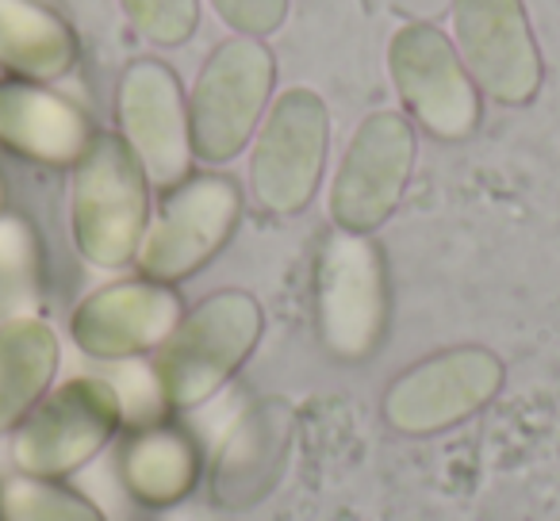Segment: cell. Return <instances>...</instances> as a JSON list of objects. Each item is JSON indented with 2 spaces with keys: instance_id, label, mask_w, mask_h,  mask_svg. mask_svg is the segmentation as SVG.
I'll return each mask as SVG.
<instances>
[{
  "instance_id": "obj_3",
  "label": "cell",
  "mask_w": 560,
  "mask_h": 521,
  "mask_svg": "<svg viewBox=\"0 0 560 521\" xmlns=\"http://www.w3.org/2000/svg\"><path fill=\"white\" fill-rule=\"evenodd\" d=\"M315 330L342 365H361L381 350L392 319L388 261L373 234L330 230L315 257Z\"/></svg>"
},
{
  "instance_id": "obj_1",
  "label": "cell",
  "mask_w": 560,
  "mask_h": 521,
  "mask_svg": "<svg viewBox=\"0 0 560 521\" xmlns=\"http://www.w3.org/2000/svg\"><path fill=\"white\" fill-rule=\"evenodd\" d=\"M150 192L154 185L131 146L116 131H96L70 177V234L81 261L104 273L135 265L154 215Z\"/></svg>"
},
{
  "instance_id": "obj_4",
  "label": "cell",
  "mask_w": 560,
  "mask_h": 521,
  "mask_svg": "<svg viewBox=\"0 0 560 521\" xmlns=\"http://www.w3.org/2000/svg\"><path fill=\"white\" fill-rule=\"evenodd\" d=\"M277 58L265 39L231 35L208 55L188 93L192 154L203 165H226L249 146L272 104Z\"/></svg>"
},
{
  "instance_id": "obj_22",
  "label": "cell",
  "mask_w": 560,
  "mask_h": 521,
  "mask_svg": "<svg viewBox=\"0 0 560 521\" xmlns=\"http://www.w3.org/2000/svg\"><path fill=\"white\" fill-rule=\"evenodd\" d=\"M135 35L154 47H180L200 27V0H116Z\"/></svg>"
},
{
  "instance_id": "obj_8",
  "label": "cell",
  "mask_w": 560,
  "mask_h": 521,
  "mask_svg": "<svg viewBox=\"0 0 560 521\" xmlns=\"http://www.w3.org/2000/svg\"><path fill=\"white\" fill-rule=\"evenodd\" d=\"M242 218V188L223 173H192L170 188L162 208L150 215L142 234L135 269L158 284H173L196 276L211 265L219 249L234 238Z\"/></svg>"
},
{
  "instance_id": "obj_5",
  "label": "cell",
  "mask_w": 560,
  "mask_h": 521,
  "mask_svg": "<svg viewBox=\"0 0 560 521\" xmlns=\"http://www.w3.org/2000/svg\"><path fill=\"white\" fill-rule=\"evenodd\" d=\"M330 157V111L315 88L272 96L249 139V196L265 215L292 218L315 200Z\"/></svg>"
},
{
  "instance_id": "obj_6",
  "label": "cell",
  "mask_w": 560,
  "mask_h": 521,
  "mask_svg": "<svg viewBox=\"0 0 560 521\" xmlns=\"http://www.w3.org/2000/svg\"><path fill=\"white\" fill-rule=\"evenodd\" d=\"M124 429L108 376H70L12 429V464L35 479H70Z\"/></svg>"
},
{
  "instance_id": "obj_7",
  "label": "cell",
  "mask_w": 560,
  "mask_h": 521,
  "mask_svg": "<svg viewBox=\"0 0 560 521\" xmlns=\"http://www.w3.org/2000/svg\"><path fill=\"white\" fill-rule=\"evenodd\" d=\"M506 365L488 345H450L415 360L384 388L381 414L404 437H434L499 399Z\"/></svg>"
},
{
  "instance_id": "obj_10",
  "label": "cell",
  "mask_w": 560,
  "mask_h": 521,
  "mask_svg": "<svg viewBox=\"0 0 560 521\" xmlns=\"http://www.w3.org/2000/svg\"><path fill=\"white\" fill-rule=\"evenodd\" d=\"M388 78L415 127L460 142L480 127L483 96L438 24H399L388 39Z\"/></svg>"
},
{
  "instance_id": "obj_12",
  "label": "cell",
  "mask_w": 560,
  "mask_h": 521,
  "mask_svg": "<svg viewBox=\"0 0 560 521\" xmlns=\"http://www.w3.org/2000/svg\"><path fill=\"white\" fill-rule=\"evenodd\" d=\"M119 139L139 157L147 180L170 192L192 177V131H188V96L180 78L158 58H135L116 85Z\"/></svg>"
},
{
  "instance_id": "obj_23",
  "label": "cell",
  "mask_w": 560,
  "mask_h": 521,
  "mask_svg": "<svg viewBox=\"0 0 560 521\" xmlns=\"http://www.w3.org/2000/svg\"><path fill=\"white\" fill-rule=\"evenodd\" d=\"M208 4L234 35H249V39L272 35L289 16V0H208Z\"/></svg>"
},
{
  "instance_id": "obj_16",
  "label": "cell",
  "mask_w": 560,
  "mask_h": 521,
  "mask_svg": "<svg viewBox=\"0 0 560 521\" xmlns=\"http://www.w3.org/2000/svg\"><path fill=\"white\" fill-rule=\"evenodd\" d=\"M203 475L200 445L188 429L158 422L131 429L119 445V483L142 506H177L196 490Z\"/></svg>"
},
{
  "instance_id": "obj_15",
  "label": "cell",
  "mask_w": 560,
  "mask_h": 521,
  "mask_svg": "<svg viewBox=\"0 0 560 521\" xmlns=\"http://www.w3.org/2000/svg\"><path fill=\"white\" fill-rule=\"evenodd\" d=\"M96 127L70 96L39 81H0V146L27 162L66 169L85 157Z\"/></svg>"
},
{
  "instance_id": "obj_2",
  "label": "cell",
  "mask_w": 560,
  "mask_h": 521,
  "mask_svg": "<svg viewBox=\"0 0 560 521\" xmlns=\"http://www.w3.org/2000/svg\"><path fill=\"white\" fill-rule=\"evenodd\" d=\"M265 311L249 292L219 288L180 315L177 330L154 353V372L173 411L211 403L254 357Z\"/></svg>"
},
{
  "instance_id": "obj_13",
  "label": "cell",
  "mask_w": 560,
  "mask_h": 521,
  "mask_svg": "<svg viewBox=\"0 0 560 521\" xmlns=\"http://www.w3.org/2000/svg\"><path fill=\"white\" fill-rule=\"evenodd\" d=\"M185 315V299L173 284H158L147 276L112 281L89 292L70 315V342L85 357L119 365L158 353L165 338L177 330Z\"/></svg>"
},
{
  "instance_id": "obj_21",
  "label": "cell",
  "mask_w": 560,
  "mask_h": 521,
  "mask_svg": "<svg viewBox=\"0 0 560 521\" xmlns=\"http://www.w3.org/2000/svg\"><path fill=\"white\" fill-rule=\"evenodd\" d=\"M108 383L116 388L119 399V414H124L127 429H147L165 422V414L173 411L170 399H165V388L154 372V360H119L116 372L108 376Z\"/></svg>"
},
{
  "instance_id": "obj_19",
  "label": "cell",
  "mask_w": 560,
  "mask_h": 521,
  "mask_svg": "<svg viewBox=\"0 0 560 521\" xmlns=\"http://www.w3.org/2000/svg\"><path fill=\"white\" fill-rule=\"evenodd\" d=\"M43 307V241L32 218L0 215V322L39 315Z\"/></svg>"
},
{
  "instance_id": "obj_17",
  "label": "cell",
  "mask_w": 560,
  "mask_h": 521,
  "mask_svg": "<svg viewBox=\"0 0 560 521\" xmlns=\"http://www.w3.org/2000/svg\"><path fill=\"white\" fill-rule=\"evenodd\" d=\"M62 342L43 315L0 322V434H12L58 380Z\"/></svg>"
},
{
  "instance_id": "obj_24",
  "label": "cell",
  "mask_w": 560,
  "mask_h": 521,
  "mask_svg": "<svg viewBox=\"0 0 560 521\" xmlns=\"http://www.w3.org/2000/svg\"><path fill=\"white\" fill-rule=\"evenodd\" d=\"M453 0H365L369 12H392L404 24H434L442 12H450Z\"/></svg>"
},
{
  "instance_id": "obj_11",
  "label": "cell",
  "mask_w": 560,
  "mask_h": 521,
  "mask_svg": "<svg viewBox=\"0 0 560 521\" xmlns=\"http://www.w3.org/2000/svg\"><path fill=\"white\" fill-rule=\"evenodd\" d=\"M450 39L480 96L522 108L541 93L545 62L522 0H453Z\"/></svg>"
},
{
  "instance_id": "obj_20",
  "label": "cell",
  "mask_w": 560,
  "mask_h": 521,
  "mask_svg": "<svg viewBox=\"0 0 560 521\" xmlns=\"http://www.w3.org/2000/svg\"><path fill=\"white\" fill-rule=\"evenodd\" d=\"M0 518L4 521H108L89 495L73 490L66 479H35L16 475L0 487Z\"/></svg>"
},
{
  "instance_id": "obj_14",
  "label": "cell",
  "mask_w": 560,
  "mask_h": 521,
  "mask_svg": "<svg viewBox=\"0 0 560 521\" xmlns=\"http://www.w3.org/2000/svg\"><path fill=\"white\" fill-rule=\"evenodd\" d=\"M292 437H296V414L284 399L265 395L242 406L226 422L211 452V502L219 510L238 513L269 498L289 467Z\"/></svg>"
},
{
  "instance_id": "obj_18",
  "label": "cell",
  "mask_w": 560,
  "mask_h": 521,
  "mask_svg": "<svg viewBox=\"0 0 560 521\" xmlns=\"http://www.w3.org/2000/svg\"><path fill=\"white\" fill-rule=\"evenodd\" d=\"M78 62V35L39 0H0V66L20 81L66 78Z\"/></svg>"
},
{
  "instance_id": "obj_25",
  "label": "cell",
  "mask_w": 560,
  "mask_h": 521,
  "mask_svg": "<svg viewBox=\"0 0 560 521\" xmlns=\"http://www.w3.org/2000/svg\"><path fill=\"white\" fill-rule=\"evenodd\" d=\"M4 200H9V188H4V177H0V215H4Z\"/></svg>"
},
{
  "instance_id": "obj_9",
  "label": "cell",
  "mask_w": 560,
  "mask_h": 521,
  "mask_svg": "<svg viewBox=\"0 0 560 521\" xmlns=\"http://www.w3.org/2000/svg\"><path fill=\"white\" fill-rule=\"evenodd\" d=\"M419 139L404 111H369L353 127L346 154L330 177L327 211L338 230L376 234L411 185Z\"/></svg>"
}]
</instances>
